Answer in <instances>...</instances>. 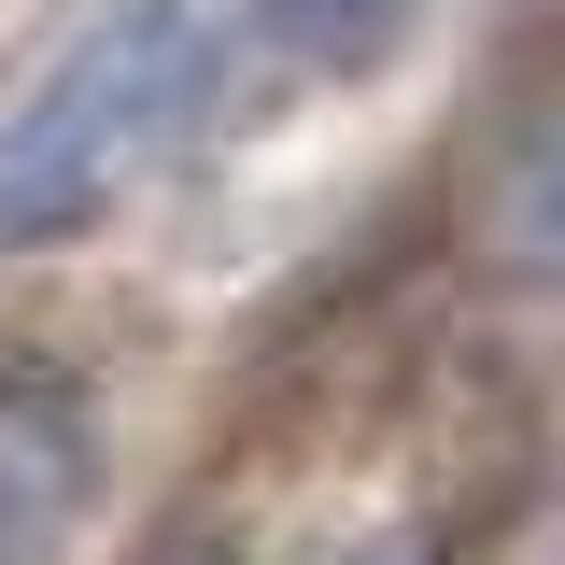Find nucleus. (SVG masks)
I'll use <instances>...</instances> for the list:
<instances>
[{
  "label": "nucleus",
  "instance_id": "2",
  "mask_svg": "<svg viewBox=\"0 0 565 565\" xmlns=\"http://www.w3.org/2000/svg\"><path fill=\"white\" fill-rule=\"evenodd\" d=\"M99 494V411L71 367H0V552H57Z\"/></svg>",
  "mask_w": 565,
  "mask_h": 565
},
{
  "label": "nucleus",
  "instance_id": "1",
  "mask_svg": "<svg viewBox=\"0 0 565 565\" xmlns=\"http://www.w3.org/2000/svg\"><path fill=\"white\" fill-rule=\"evenodd\" d=\"M212 85L199 0H114L14 114H0V255H57L184 141Z\"/></svg>",
  "mask_w": 565,
  "mask_h": 565
},
{
  "label": "nucleus",
  "instance_id": "4",
  "mask_svg": "<svg viewBox=\"0 0 565 565\" xmlns=\"http://www.w3.org/2000/svg\"><path fill=\"white\" fill-rule=\"evenodd\" d=\"M424 0H255V43L282 71H311V85H353V71H382L411 43Z\"/></svg>",
  "mask_w": 565,
  "mask_h": 565
},
{
  "label": "nucleus",
  "instance_id": "3",
  "mask_svg": "<svg viewBox=\"0 0 565 565\" xmlns=\"http://www.w3.org/2000/svg\"><path fill=\"white\" fill-rule=\"evenodd\" d=\"M467 212H481V255L523 282H565V85H523L494 114L481 170H467Z\"/></svg>",
  "mask_w": 565,
  "mask_h": 565
}]
</instances>
